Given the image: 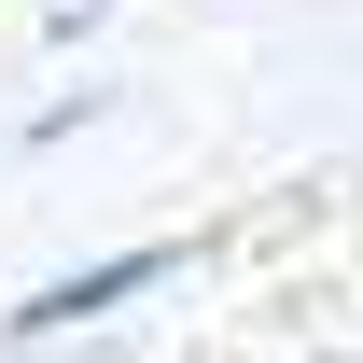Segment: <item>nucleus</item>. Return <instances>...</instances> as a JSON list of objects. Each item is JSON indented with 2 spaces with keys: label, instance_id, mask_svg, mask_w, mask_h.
I'll return each mask as SVG.
<instances>
[{
  "label": "nucleus",
  "instance_id": "nucleus-1",
  "mask_svg": "<svg viewBox=\"0 0 363 363\" xmlns=\"http://www.w3.org/2000/svg\"><path fill=\"white\" fill-rule=\"evenodd\" d=\"M140 279H168V252H126V266H98V279H56L43 308H28V335H56V321H84V308H112V294H140Z\"/></svg>",
  "mask_w": 363,
  "mask_h": 363
}]
</instances>
